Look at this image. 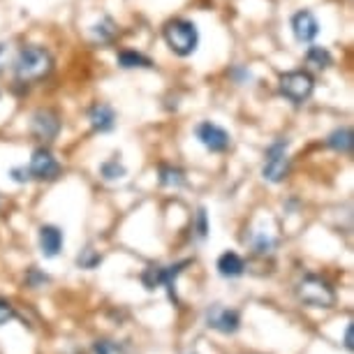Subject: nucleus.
Returning a JSON list of instances; mask_svg holds the SVG:
<instances>
[{"mask_svg": "<svg viewBox=\"0 0 354 354\" xmlns=\"http://www.w3.org/2000/svg\"><path fill=\"white\" fill-rule=\"evenodd\" d=\"M51 68H53V58L44 46L28 44V46H24L15 58V75L19 82H26V84L44 79L51 72Z\"/></svg>", "mask_w": 354, "mask_h": 354, "instance_id": "f257e3e1", "label": "nucleus"}, {"mask_svg": "<svg viewBox=\"0 0 354 354\" xmlns=\"http://www.w3.org/2000/svg\"><path fill=\"white\" fill-rule=\"evenodd\" d=\"M165 35V42L167 46L176 53V56H190V53H195L197 44H199V30L197 26L192 21H185V19H174L165 26L162 30Z\"/></svg>", "mask_w": 354, "mask_h": 354, "instance_id": "f03ea898", "label": "nucleus"}, {"mask_svg": "<svg viewBox=\"0 0 354 354\" xmlns=\"http://www.w3.org/2000/svg\"><path fill=\"white\" fill-rule=\"evenodd\" d=\"M297 294L306 306H310V308H331V306L336 304V292H333V287L319 276H313V273L301 278V283L297 287Z\"/></svg>", "mask_w": 354, "mask_h": 354, "instance_id": "7ed1b4c3", "label": "nucleus"}, {"mask_svg": "<svg viewBox=\"0 0 354 354\" xmlns=\"http://www.w3.org/2000/svg\"><path fill=\"white\" fill-rule=\"evenodd\" d=\"M278 88H280V93H283V97H287L290 102L304 104L306 100L313 95V91H315V82H313V77L308 75V72L292 70V72H285V75L280 77Z\"/></svg>", "mask_w": 354, "mask_h": 354, "instance_id": "20e7f679", "label": "nucleus"}, {"mask_svg": "<svg viewBox=\"0 0 354 354\" xmlns=\"http://www.w3.org/2000/svg\"><path fill=\"white\" fill-rule=\"evenodd\" d=\"M262 174L269 183L285 181V176L290 174V158H287V142L285 139H278V142H273L269 149H266Z\"/></svg>", "mask_w": 354, "mask_h": 354, "instance_id": "39448f33", "label": "nucleus"}, {"mask_svg": "<svg viewBox=\"0 0 354 354\" xmlns=\"http://www.w3.org/2000/svg\"><path fill=\"white\" fill-rule=\"evenodd\" d=\"M30 178H39V181H53L61 174V165L51 156V151L46 149H35L32 151L30 165H28Z\"/></svg>", "mask_w": 354, "mask_h": 354, "instance_id": "423d86ee", "label": "nucleus"}, {"mask_svg": "<svg viewBox=\"0 0 354 354\" xmlns=\"http://www.w3.org/2000/svg\"><path fill=\"white\" fill-rule=\"evenodd\" d=\"M195 135L199 139V144L204 146V149H209L211 153H223L230 149L232 144V137L227 135V130H223L220 125L206 121V123H199Z\"/></svg>", "mask_w": 354, "mask_h": 354, "instance_id": "0eeeda50", "label": "nucleus"}, {"mask_svg": "<svg viewBox=\"0 0 354 354\" xmlns=\"http://www.w3.org/2000/svg\"><path fill=\"white\" fill-rule=\"evenodd\" d=\"M206 322H209L211 329L230 336V333H236L239 326H241V315L232 308H225V306H213V308L206 313Z\"/></svg>", "mask_w": 354, "mask_h": 354, "instance_id": "6e6552de", "label": "nucleus"}, {"mask_svg": "<svg viewBox=\"0 0 354 354\" xmlns=\"http://www.w3.org/2000/svg\"><path fill=\"white\" fill-rule=\"evenodd\" d=\"M30 130L37 139L49 142V139H53L58 132H61V121H58V116L51 109H39V111L32 113Z\"/></svg>", "mask_w": 354, "mask_h": 354, "instance_id": "1a4fd4ad", "label": "nucleus"}, {"mask_svg": "<svg viewBox=\"0 0 354 354\" xmlns=\"http://www.w3.org/2000/svg\"><path fill=\"white\" fill-rule=\"evenodd\" d=\"M292 32H294V37H297V42H304V44L313 42V39L319 35V24L315 15L308 10L297 12V15L292 17Z\"/></svg>", "mask_w": 354, "mask_h": 354, "instance_id": "9d476101", "label": "nucleus"}, {"mask_svg": "<svg viewBox=\"0 0 354 354\" xmlns=\"http://www.w3.org/2000/svg\"><path fill=\"white\" fill-rule=\"evenodd\" d=\"M39 250L44 257H56L63 250V232L53 225L39 227Z\"/></svg>", "mask_w": 354, "mask_h": 354, "instance_id": "9b49d317", "label": "nucleus"}, {"mask_svg": "<svg viewBox=\"0 0 354 354\" xmlns=\"http://www.w3.org/2000/svg\"><path fill=\"white\" fill-rule=\"evenodd\" d=\"M88 121L95 132H111L116 125V113L109 104H95L88 113Z\"/></svg>", "mask_w": 354, "mask_h": 354, "instance_id": "f8f14e48", "label": "nucleus"}, {"mask_svg": "<svg viewBox=\"0 0 354 354\" xmlns=\"http://www.w3.org/2000/svg\"><path fill=\"white\" fill-rule=\"evenodd\" d=\"M243 271H245V262L236 252H223L218 257V273L223 278H239L243 276Z\"/></svg>", "mask_w": 354, "mask_h": 354, "instance_id": "ddd939ff", "label": "nucleus"}, {"mask_svg": "<svg viewBox=\"0 0 354 354\" xmlns=\"http://www.w3.org/2000/svg\"><path fill=\"white\" fill-rule=\"evenodd\" d=\"M326 144L331 146L333 151L338 153H352L354 149V135L350 128H340L336 132H331L329 139H326Z\"/></svg>", "mask_w": 354, "mask_h": 354, "instance_id": "4468645a", "label": "nucleus"}, {"mask_svg": "<svg viewBox=\"0 0 354 354\" xmlns=\"http://www.w3.org/2000/svg\"><path fill=\"white\" fill-rule=\"evenodd\" d=\"M331 63H333V58L324 46H310L308 53H306V65L313 70H326Z\"/></svg>", "mask_w": 354, "mask_h": 354, "instance_id": "2eb2a0df", "label": "nucleus"}, {"mask_svg": "<svg viewBox=\"0 0 354 354\" xmlns=\"http://www.w3.org/2000/svg\"><path fill=\"white\" fill-rule=\"evenodd\" d=\"M118 65L125 70H130V68H151L153 63L137 51H121L118 53Z\"/></svg>", "mask_w": 354, "mask_h": 354, "instance_id": "dca6fc26", "label": "nucleus"}, {"mask_svg": "<svg viewBox=\"0 0 354 354\" xmlns=\"http://www.w3.org/2000/svg\"><path fill=\"white\" fill-rule=\"evenodd\" d=\"M160 183L167 185V188H181L185 183V176L176 167H160Z\"/></svg>", "mask_w": 354, "mask_h": 354, "instance_id": "f3484780", "label": "nucleus"}, {"mask_svg": "<svg viewBox=\"0 0 354 354\" xmlns=\"http://www.w3.org/2000/svg\"><path fill=\"white\" fill-rule=\"evenodd\" d=\"M100 174H102L104 181H118V178L125 176V167L121 165V160H118V156H116V158L102 162V167H100Z\"/></svg>", "mask_w": 354, "mask_h": 354, "instance_id": "a211bd4d", "label": "nucleus"}, {"mask_svg": "<svg viewBox=\"0 0 354 354\" xmlns=\"http://www.w3.org/2000/svg\"><path fill=\"white\" fill-rule=\"evenodd\" d=\"M100 262H102V257H100L93 248H86L82 255L77 257V264L82 266V269H95Z\"/></svg>", "mask_w": 354, "mask_h": 354, "instance_id": "6ab92c4d", "label": "nucleus"}, {"mask_svg": "<svg viewBox=\"0 0 354 354\" xmlns=\"http://www.w3.org/2000/svg\"><path fill=\"white\" fill-rule=\"evenodd\" d=\"M93 32H95V37H100V39H111L113 37V32H116V28H113V21L111 19H104V21H100L95 28H93Z\"/></svg>", "mask_w": 354, "mask_h": 354, "instance_id": "aec40b11", "label": "nucleus"}, {"mask_svg": "<svg viewBox=\"0 0 354 354\" xmlns=\"http://www.w3.org/2000/svg\"><path fill=\"white\" fill-rule=\"evenodd\" d=\"M12 317H15V308H12V304L8 301V299L0 297V326L8 324Z\"/></svg>", "mask_w": 354, "mask_h": 354, "instance_id": "412c9836", "label": "nucleus"}, {"mask_svg": "<svg viewBox=\"0 0 354 354\" xmlns=\"http://www.w3.org/2000/svg\"><path fill=\"white\" fill-rule=\"evenodd\" d=\"M271 248H273V241L269 236H259L255 241V250L262 252V255H264V252H271Z\"/></svg>", "mask_w": 354, "mask_h": 354, "instance_id": "4be33fe9", "label": "nucleus"}, {"mask_svg": "<svg viewBox=\"0 0 354 354\" xmlns=\"http://www.w3.org/2000/svg\"><path fill=\"white\" fill-rule=\"evenodd\" d=\"M197 230H199V236H206V232H209V225H206V211L199 209L197 211Z\"/></svg>", "mask_w": 354, "mask_h": 354, "instance_id": "5701e85b", "label": "nucleus"}, {"mask_svg": "<svg viewBox=\"0 0 354 354\" xmlns=\"http://www.w3.org/2000/svg\"><path fill=\"white\" fill-rule=\"evenodd\" d=\"M12 178H15L17 183H24V181H30V174L26 167H15V169H12Z\"/></svg>", "mask_w": 354, "mask_h": 354, "instance_id": "b1692460", "label": "nucleus"}, {"mask_svg": "<svg viewBox=\"0 0 354 354\" xmlns=\"http://www.w3.org/2000/svg\"><path fill=\"white\" fill-rule=\"evenodd\" d=\"M111 350H113V347L109 343H95V345H93V352H95V354H111Z\"/></svg>", "mask_w": 354, "mask_h": 354, "instance_id": "393cba45", "label": "nucleus"}, {"mask_svg": "<svg viewBox=\"0 0 354 354\" xmlns=\"http://www.w3.org/2000/svg\"><path fill=\"white\" fill-rule=\"evenodd\" d=\"M352 333H354V326L350 324V326H347V331H345V347H347V350H352V347H354V343H352Z\"/></svg>", "mask_w": 354, "mask_h": 354, "instance_id": "a878e982", "label": "nucleus"}, {"mask_svg": "<svg viewBox=\"0 0 354 354\" xmlns=\"http://www.w3.org/2000/svg\"><path fill=\"white\" fill-rule=\"evenodd\" d=\"M5 51H8V46L0 44V72H3V68H5Z\"/></svg>", "mask_w": 354, "mask_h": 354, "instance_id": "bb28decb", "label": "nucleus"}, {"mask_svg": "<svg viewBox=\"0 0 354 354\" xmlns=\"http://www.w3.org/2000/svg\"><path fill=\"white\" fill-rule=\"evenodd\" d=\"M3 206H5V199H3V197H0V209H3Z\"/></svg>", "mask_w": 354, "mask_h": 354, "instance_id": "cd10ccee", "label": "nucleus"}]
</instances>
